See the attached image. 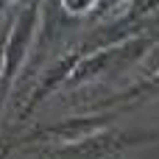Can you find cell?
<instances>
[{
    "label": "cell",
    "instance_id": "5",
    "mask_svg": "<svg viewBox=\"0 0 159 159\" xmlns=\"http://www.w3.org/2000/svg\"><path fill=\"white\" fill-rule=\"evenodd\" d=\"M117 3H123V0H98V14H103V11H109V8H115Z\"/></svg>",
    "mask_w": 159,
    "mask_h": 159
},
{
    "label": "cell",
    "instance_id": "3",
    "mask_svg": "<svg viewBox=\"0 0 159 159\" xmlns=\"http://www.w3.org/2000/svg\"><path fill=\"white\" fill-rule=\"evenodd\" d=\"M106 123V117H78V120H64V123H56V126H48V129H36L39 134H31L28 140H36V137H61V140H81L84 134L101 129Z\"/></svg>",
    "mask_w": 159,
    "mask_h": 159
},
{
    "label": "cell",
    "instance_id": "4",
    "mask_svg": "<svg viewBox=\"0 0 159 159\" xmlns=\"http://www.w3.org/2000/svg\"><path fill=\"white\" fill-rule=\"evenodd\" d=\"M159 98V73L157 75H148L143 84H137V87H131V89H126V92H120V95H115V98H109L106 103H103V109L106 106H117V103H137V101H154Z\"/></svg>",
    "mask_w": 159,
    "mask_h": 159
},
{
    "label": "cell",
    "instance_id": "2",
    "mask_svg": "<svg viewBox=\"0 0 159 159\" xmlns=\"http://www.w3.org/2000/svg\"><path fill=\"white\" fill-rule=\"evenodd\" d=\"M154 140L151 134H126V131H106V134H95L92 140H81L78 145H73V151H81L92 159H109L123 154L126 148L131 145H140V143H148Z\"/></svg>",
    "mask_w": 159,
    "mask_h": 159
},
{
    "label": "cell",
    "instance_id": "1",
    "mask_svg": "<svg viewBox=\"0 0 159 159\" xmlns=\"http://www.w3.org/2000/svg\"><path fill=\"white\" fill-rule=\"evenodd\" d=\"M36 17H39V0H31L20 14H17V22L8 34V42H6V61H3V81H0V98H6L11 81H14V73L28 50V39L34 34V25H36Z\"/></svg>",
    "mask_w": 159,
    "mask_h": 159
}]
</instances>
